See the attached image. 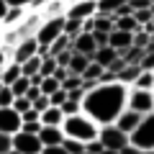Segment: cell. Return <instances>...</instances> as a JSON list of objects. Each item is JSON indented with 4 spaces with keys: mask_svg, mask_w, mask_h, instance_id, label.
<instances>
[{
    "mask_svg": "<svg viewBox=\"0 0 154 154\" xmlns=\"http://www.w3.org/2000/svg\"><path fill=\"white\" fill-rule=\"evenodd\" d=\"M80 85H82V77L80 75H69L67 80H62V90H67V93H69V90H77Z\"/></svg>",
    "mask_w": 154,
    "mask_h": 154,
    "instance_id": "d590c367",
    "label": "cell"
},
{
    "mask_svg": "<svg viewBox=\"0 0 154 154\" xmlns=\"http://www.w3.org/2000/svg\"><path fill=\"white\" fill-rule=\"evenodd\" d=\"M69 57H72V49L59 51V54L54 57V59H57V67H67V64H69Z\"/></svg>",
    "mask_w": 154,
    "mask_h": 154,
    "instance_id": "ee69618b",
    "label": "cell"
},
{
    "mask_svg": "<svg viewBox=\"0 0 154 154\" xmlns=\"http://www.w3.org/2000/svg\"><path fill=\"white\" fill-rule=\"evenodd\" d=\"M59 108H62V113H64V116H75V113L82 110V105H80V100H69V98H67Z\"/></svg>",
    "mask_w": 154,
    "mask_h": 154,
    "instance_id": "1f68e13d",
    "label": "cell"
},
{
    "mask_svg": "<svg viewBox=\"0 0 154 154\" xmlns=\"http://www.w3.org/2000/svg\"><path fill=\"white\" fill-rule=\"evenodd\" d=\"M95 13H98L95 0H77V3H69L64 8V18H69V21H85Z\"/></svg>",
    "mask_w": 154,
    "mask_h": 154,
    "instance_id": "ba28073f",
    "label": "cell"
},
{
    "mask_svg": "<svg viewBox=\"0 0 154 154\" xmlns=\"http://www.w3.org/2000/svg\"><path fill=\"white\" fill-rule=\"evenodd\" d=\"M11 149H13V136L0 131V154H8Z\"/></svg>",
    "mask_w": 154,
    "mask_h": 154,
    "instance_id": "ab89813d",
    "label": "cell"
},
{
    "mask_svg": "<svg viewBox=\"0 0 154 154\" xmlns=\"http://www.w3.org/2000/svg\"><path fill=\"white\" fill-rule=\"evenodd\" d=\"M118 154H139V149L134 146V144H126V146H123V149H121Z\"/></svg>",
    "mask_w": 154,
    "mask_h": 154,
    "instance_id": "f5cc1de1",
    "label": "cell"
},
{
    "mask_svg": "<svg viewBox=\"0 0 154 154\" xmlns=\"http://www.w3.org/2000/svg\"><path fill=\"white\" fill-rule=\"evenodd\" d=\"M69 75H72V72L67 69V67H57V69H54V75H51V77H54L57 82L62 85V80H67V77H69Z\"/></svg>",
    "mask_w": 154,
    "mask_h": 154,
    "instance_id": "7dc6e473",
    "label": "cell"
},
{
    "mask_svg": "<svg viewBox=\"0 0 154 154\" xmlns=\"http://www.w3.org/2000/svg\"><path fill=\"white\" fill-rule=\"evenodd\" d=\"M38 121H41V126H62L64 113H62L59 105H49L46 110H41V113H38Z\"/></svg>",
    "mask_w": 154,
    "mask_h": 154,
    "instance_id": "9a60e30c",
    "label": "cell"
},
{
    "mask_svg": "<svg viewBox=\"0 0 154 154\" xmlns=\"http://www.w3.org/2000/svg\"><path fill=\"white\" fill-rule=\"evenodd\" d=\"M116 57H121V54H118V51H116V49H110V46H100V49H98V51H95V54H93V59L98 62L100 67H108L110 62L116 59Z\"/></svg>",
    "mask_w": 154,
    "mask_h": 154,
    "instance_id": "ffe728a7",
    "label": "cell"
},
{
    "mask_svg": "<svg viewBox=\"0 0 154 154\" xmlns=\"http://www.w3.org/2000/svg\"><path fill=\"white\" fill-rule=\"evenodd\" d=\"M128 144H134L139 152H154V110L141 116L136 128L128 134Z\"/></svg>",
    "mask_w": 154,
    "mask_h": 154,
    "instance_id": "3957f363",
    "label": "cell"
},
{
    "mask_svg": "<svg viewBox=\"0 0 154 154\" xmlns=\"http://www.w3.org/2000/svg\"><path fill=\"white\" fill-rule=\"evenodd\" d=\"M139 69H152L154 72V51H144L139 59Z\"/></svg>",
    "mask_w": 154,
    "mask_h": 154,
    "instance_id": "8d00e7d4",
    "label": "cell"
},
{
    "mask_svg": "<svg viewBox=\"0 0 154 154\" xmlns=\"http://www.w3.org/2000/svg\"><path fill=\"white\" fill-rule=\"evenodd\" d=\"M131 88H139V90H154V72L152 69H141L136 75V80L131 82Z\"/></svg>",
    "mask_w": 154,
    "mask_h": 154,
    "instance_id": "e0dca14e",
    "label": "cell"
},
{
    "mask_svg": "<svg viewBox=\"0 0 154 154\" xmlns=\"http://www.w3.org/2000/svg\"><path fill=\"white\" fill-rule=\"evenodd\" d=\"M8 154H21V152H16V149H11V152H8Z\"/></svg>",
    "mask_w": 154,
    "mask_h": 154,
    "instance_id": "6f0895ef",
    "label": "cell"
},
{
    "mask_svg": "<svg viewBox=\"0 0 154 154\" xmlns=\"http://www.w3.org/2000/svg\"><path fill=\"white\" fill-rule=\"evenodd\" d=\"M5 11H8V3H5V0H0V21H3V16H5Z\"/></svg>",
    "mask_w": 154,
    "mask_h": 154,
    "instance_id": "11a10c76",
    "label": "cell"
},
{
    "mask_svg": "<svg viewBox=\"0 0 154 154\" xmlns=\"http://www.w3.org/2000/svg\"><path fill=\"white\" fill-rule=\"evenodd\" d=\"M62 134H64V139H75V141H82V144H88V141H93V139H98V123L95 121H90L88 116L80 110V113H75V116H64V121H62Z\"/></svg>",
    "mask_w": 154,
    "mask_h": 154,
    "instance_id": "7a4b0ae2",
    "label": "cell"
},
{
    "mask_svg": "<svg viewBox=\"0 0 154 154\" xmlns=\"http://www.w3.org/2000/svg\"><path fill=\"white\" fill-rule=\"evenodd\" d=\"M26 8L23 5H8V11H5V16H3V21H0V28H16L18 23L26 18Z\"/></svg>",
    "mask_w": 154,
    "mask_h": 154,
    "instance_id": "4fadbf2b",
    "label": "cell"
},
{
    "mask_svg": "<svg viewBox=\"0 0 154 154\" xmlns=\"http://www.w3.org/2000/svg\"><path fill=\"white\" fill-rule=\"evenodd\" d=\"M64 100H67V90H62V88L57 90V93L49 95V105H62Z\"/></svg>",
    "mask_w": 154,
    "mask_h": 154,
    "instance_id": "60d3db41",
    "label": "cell"
},
{
    "mask_svg": "<svg viewBox=\"0 0 154 154\" xmlns=\"http://www.w3.org/2000/svg\"><path fill=\"white\" fill-rule=\"evenodd\" d=\"M93 41H95V46H108V33L105 31H93Z\"/></svg>",
    "mask_w": 154,
    "mask_h": 154,
    "instance_id": "7bdbcfd3",
    "label": "cell"
},
{
    "mask_svg": "<svg viewBox=\"0 0 154 154\" xmlns=\"http://www.w3.org/2000/svg\"><path fill=\"white\" fill-rule=\"evenodd\" d=\"M126 0H95V8H98V13H105V16H113L118 8L123 5Z\"/></svg>",
    "mask_w": 154,
    "mask_h": 154,
    "instance_id": "603a6c76",
    "label": "cell"
},
{
    "mask_svg": "<svg viewBox=\"0 0 154 154\" xmlns=\"http://www.w3.org/2000/svg\"><path fill=\"white\" fill-rule=\"evenodd\" d=\"M13 98H16V95L11 93V88H8V85H0V108L13 105Z\"/></svg>",
    "mask_w": 154,
    "mask_h": 154,
    "instance_id": "e575fe53",
    "label": "cell"
},
{
    "mask_svg": "<svg viewBox=\"0 0 154 154\" xmlns=\"http://www.w3.org/2000/svg\"><path fill=\"white\" fill-rule=\"evenodd\" d=\"M5 3H8V5H23V8H26L31 0H5Z\"/></svg>",
    "mask_w": 154,
    "mask_h": 154,
    "instance_id": "db71d44e",
    "label": "cell"
},
{
    "mask_svg": "<svg viewBox=\"0 0 154 154\" xmlns=\"http://www.w3.org/2000/svg\"><path fill=\"white\" fill-rule=\"evenodd\" d=\"M88 62H90V57H85V54H77V51H72V57H69V64H67V69H69L72 75H82V72H85V67H88Z\"/></svg>",
    "mask_w": 154,
    "mask_h": 154,
    "instance_id": "d6986e66",
    "label": "cell"
},
{
    "mask_svg": "<svg viewBox=\"0 0 154 154\" xmlns=\"http://www.w3.org/2000/svg\"><path fill=\"white\" fill-rule=\"evenodd\" d=\"M113 21H116L113 16H105V13H95V16H93V23H95L93 31H105V33H110V31H113Z\"/></svg>",
    "mask_w": 154,
    "mask_h": 154,
    "instance_id": "44dd1931",
    "label": "cell"
},
{
    "mask_svg": "<svg viewBox=\"0 0 154 154\" xmlns=\"http://www.w3.org/2000/svg\"><path fill=\"white\" fill-rule=\"evenodd\" d=\"M85 152H90V154H100V152H103V144H100L98 139H93V141L85 144Z\"/></svg>",
    "mask_w": 154,
    "mask_h": 154,
    "instance_id": "bcb514c9",
    "label": "cell"
},
{
    "mask_svg": "<svg viewBox=\"0 0 154 154\" xmlns=\"http://www.w3.org/2000/svg\"><path fill=\"white\" fill-rule=\"evenodd\" d=\"M21 121H23V123H31V121H38V110H33V108L23 110V113H21Z\"/></svg>",
    "mask_w": 154,
    "mask_h": 154,
    "instance_id": "f6af8a7d",
    "label": "cell"
},
{
    "mask_svg": "<svg viewBox=\"0 0 154 154\" xmlns=\"http://www.w3.org/2000/svg\"><path fill=\"white\" fill-rule=\"evenodd\" d=\"M18 77H21V64H16V62H8V64L0 69V82L3 85H11Z\"/></svg>",
    "mask_w": 154,
    "mask_h": 154,
    "instance_id": "ac0fdd59",
    "label": "cell"
},
{
    "mask_svg": "<svg viewBox=\"0 0 154 154\" xmlns=\"http://www.w3.org/2000/svg\"><path fill=\"white\" fill-rule=\"evenodd\" d=\"M69 44H72V38L67 36V33H62V36H57L54 41L49 44V54L51 57H57L59 51H64V49H69Z\"/></svg>",
    "mask_w": 154,
    "mask_h": 154,
    "instance_id": "484cf974",
    "label": "cell"
},
{
    "mask_svg": "<svg viewBox=\"0 0 154 154\" xmlns=\"http://www.w3.org/2000/svg\"><path fill=\"white\" fill-rule=\"evenodd\" d=\"M93 28H95V23H93V16H90L82 21V33H93Z\"/></svg>",
    "mask_w": 154,
    "mask_h": 154,
    "instance_id": "816d5d0a",
    "label": "cell"
},
{
    "mask_svg": "<svg viewBox=\"0 0 154 154\" xmlns=\"http://www.w3.org/2000/svg\"><path fill=\"white\" fill-rule=\"evenodd\" d=\"M38 141H41V146H54V144L64 141V134H62L59 126H41V131H38Z\"/></svg>",
    "mask_w": 154,
    "mask_h": 154,
    "instance_id": "5bb4252c",
    "label": "cell"
},
{
    "mask_svg": "<svg viewBox=\"0 0 154 154\" xmlns=\"http://www.w3.org/2000/svg\"><path fill=\"white\" fill-rule=\"evenodd\" d=\"M131 38H134V33H128V31H118V28H113V31L108 33V46H110V49H116L118 54H121L123 49H128V46H131Z\"/></svg>",
    "mask_w": 154,
    "mask_h": 154,
    "instance_id": "7c38bea8",
    "label": "cell"
},
{
    "mask_svg": "<svg viewBox=\"0 0 154 154\" xmlns=\"http://www.w3.org/2000/svg\"><path fill=\"white\" fill-rule=\"evenodd\" d=\"M118 80V75H113L110 69H105L103 67V72H100V77H98V82H116Z\"/></svg>",
    "mask_w": 154,
    "mask_h": 154,
    "instance_id": "681fc988",
    "label": "cell"
},
{
    "mask_svg": "<svg viewBox=\"0 0 154 154\" xmlns=\"http://www.w3.org/2000/svg\"><path fill=\"white\" fill-rule=\"evenodd\" d=\"M62 33H64V16H57V18H44L41 26H38V31L33 33V38H36L38 44L49 46L57 36H62Z\"/></svg>",
    "mask_w": 154,
    "mask_h": 154,
    "instance_id": "8992f818",
    "label": "cell"
},
{
    "mask_svg": "<svg viewBox=\"0 0 154 154\" xmlns=\"http://www.w3.org/2000/svg\"><path fill=\"white\" fill-rule=\"evenodd\" d=\"M123 67H126V59H123V57H116V59L110 62V64L105 67V69H110V72H113V75H118V72H121Z\"/></svg>",
    "mask_w": 154,
    "mask_h": 154,
    "instance_id": "b9f144b4",
    "label": "cell"
},
{
    "mask_svg": "<svg viewBox=\"0 0 154 154\" xmlns=\"http://www.w3.org/2000/svg\"><path fill=\"white\" fill-rule=\"evenodd\" d=\"M64 3H67V5H69V3H77V0H64Z\"/></svg>",
    "mask_w": 154,
    "mask_h": 154,
    "instance_id": "680465c9",
    "label": "cell"
},
{
    "mask_svg": "<svg viewBox=\"0 0 154 154\" xmlns=\"http://www.w3.org/2000/svg\"><path fill=\"white\" fill-rule=\"evenodd\" d=\"M36 51H38V41L33 36H26V38H21V41L13 46V62H16V64H23L26 59L36 57Z\"/></svg>",
    "mask_w": 154,
    "mask_h": 154,
    "instance_id": "9c48e42d",
    "label": "cell"
},
{
    "mask_svg": "<svg viewBox=\"0 0 154 154\" xmlns=\"http://www.w3.org/2000/svg\"><path fill=\"white\" fill-rule=\"evenodd\" d=\"M21 113L18 110H13L11 105L8 108H0V131L3 134H16V131H21Z\"/></svg>",
    "mask_w": 154,
    "mask_h": 154,
    "instance_id": "30bf717a",
    "label": "cell"
},
{
    "mask_svg": "<svg viewBox=\"0 0 154 154\" xmlns=\"http://www.w3.org/2000/svg\"><path fill=\"white\" fill-rule=\"evenodd\" d=\"M62 146H64L67 154H80V152H85V144H82V141H75V139H64Z\"/></svg>",
    "mask_w": 154,
    "mask_h": 154,
    "instance_id": "d6a6232c",
    "label": "cell"
},
{
    "mask_svg": "<svg viewBox=\"0 0 154 154\" xmlns=\"http://www.w3.org/2000/svg\"><path fill=\"white\" fill-rule=\"evenodd\" d=\"M139 72H141V69H139V64H126L121 72H118V82H123V85H128V88H131V82L136 80Z\"/></svg>",
    "mask_w": 154,
    "mask_h": 154,
    "instance_id": "cb8c5ba5",
    "label": "cell"
},
{
    "mask_svg": "<svg viewBox=\"0 0 154 154\" xmlns=\"http://www.w3.org/2000/svg\"><path fill=\"white\" fill-rule=\"evenodd\" d=\"M100 72H103V67H100L95 59H90V62H88V67H85V72H82L80 77H82V80H98Z\"/></svg>",
    "mask_w": 154,
    "mask_h": 154,
    "instance_id": "83f0119b",
    "label": "cell"
},
{
    "mask_svg": "<svg viewBox=\"0 0 154 154\" xmlns=\"http://www.w3.org/2000/svg\"><path fill=\"white\" fill-rule=\"evenodd\" d=\"M126 98H128V85L123 82H98L93 90H88L82 98V113L98 126L116 123V118L126 110Z\"/></svg>",
    "mask_w": 154,
    "mask_h": 154,
    "instance_id": "6da1fadb",
    "label": "cell"
},
{
    "mask_svg": "<svg viewBox=\"0 0 154 154\" xmlns=\"http://www.w3.org/2000/svg\"><path fill=\"white\" fill-rule=\"evenodd\" d=\"M21 131H28V134H38V131H41V121H31V123H21Z\"/></svg>",
    "mask_w": 154,
    "mask_h": 154,
    "instance_id": "c3c4849f",
    "label": "cell"
},
{
    "mask_svg": "<svg viewBox=\"0 0 154 154\" xmlns=\"http://www.w3.org/2000/svg\"><path fill=\"white\" fill-rule=\"evenodd\" d=\"M100 154H118V152H116V149H103Z\"/></svg>",
    "mask_w": 154,
    "mask_h": 154,
    "instance_id": "9f6ffc18",
    "label": "cell"
},
{
    "mask_svg": "<svg viewBox=\"0 0 154 154\" xmlns=\"http://www.w3.org/2000/svg\"><path fill=\"white\" fill-rule=\"evenodd\" d=\"M131 16H134V21H136L139 26H144V23H149L154 18V13H152V8H141V11H134Z\"/></svg>",
    "mask_w": 154,
    "mask_h": 154,
    "instance_id": "836d02e7",
    "label": "cell"
},
{
    "mask_svg": "<svg viewBox=\"0 0 154 154\" xmlns=\"http://www.w3.org/2000/svg\"><path fill=\"white\" fill-rule=\"evenodd\" d=\"M31 108H33V110H38V113H41V110H46V108H49V95L41 93L36 100H31Z\"/></svg>",
    "mask_w": 154,
    "mask_h": 154,
    "instance_id": "f35d334b",
    "label": "cell"
},
{
    "mask_svg": "<svg viewBox=\"0 0 154 154\" xmlns=\"http://www.w3.org/2000/svg\"><path fill=\"white\" fill-rule=\"evenodd\" d=\"M57 69V59L54 57H46V59H41V69H38V75L41 77H51Z\"/></svg>",
    "mask_w": 154,
    "mask_h": 154,
    "instance_id": "f546056e",
    "label": "cell"
},
{
    "mask_svg": "<svg viewBox=\"0 0 154 154\" xmlns=\"http://www.w3.org/2000/svg\"><path fill=\"white\" fill-rule=\"evenodd\" d=\"M80 154H90V152H80Z\"/></svg>",
    "mask_w": 154,
    "mask_h": 154,
    "instance_id": "6125c7cd",
    "label": "cell"
},
{
    "mask_svg": "<svg viewBox=\"0 0 154 154\" xmlns=\"http://www.w3.org/2000/svg\"><path fill=\"white\" fill-rule=\"evenodd\" d=\"M141 121V116L136 113V110H131V108H126L123 110L121 116H118V118H116V126L121 128V131H126V134H131L134 128H136V123Z\"/></svg>",
    "mask_w": 154,
    "mask_h": 154,
    "instance_id": "2e32d148",
    "label": "cell"
},
{
    "mask_svg": "<svg viewBox=\"0 0 154 154\" xmlns=\"http://www.w3.org/2000/svg\"><path fill=\"white\" fill-rule=\"evenodd\" d=\"M38 69H41V59H38V57H31V59H26L21 64V75H26V77L38 75Z\"/></svg>",
    "mask_w": 154,
    "mask_h": 154,
    "instance_id": "4316f807",
    "label": "cell"
},
{
    "mask_svg": "<svg viewBox=\"0 0 154 154\" xmlns=\"http://www.w3.org/2000/svg\"><path fill=\"white\" fill-rule=\"evenodd\" d=\"M13 110H18V113H23V110H28L31 108V100L26 98V95H21V98H13V105H11Z\"/></svg>",
    "mask_w": 154,
    "mask_h": 154,
    "instance_id": "74e56055",
    "label": "cell"
},
{
    "mask_svg": "<svg viewBox=\"0 0 154 154\" xmlns=\"http://www.w3.org/2000/svg\"><path fill=\"white\" fill-rule=\"evenodd\" d=\"M38 88H41V93H44V95H51V93H57V90H59L62 85L57 82L54 77H44V80H41V85H38Z\"/></svg>",
    "mask_w": 154,
    "mask_h": 154,
    "instance_id": "4dcf8cb0",
    "label": "cell"
},
{
    "mask_svg": "<svg viewBox=\"0 0 154 154\" xmlns=\"http://www.w3.org/2000/svg\"><path fill=\"white\" fill-rule=\"evenodd\" d=\"M13 149L21 154H41V141L38 134H28V131H16L13 134Z\"/></svg>",
    "mask_w": 154,
    "mask_h": 154,
    "instance_id": "52a82bcc",
    "label": "cell"
},
{
    "mask_svg": "<svg viewBox=\"0 0 154 154\" xmlns=\"http://www.w3.org/2000/svg\"><path fill=\"white\" fill-rule=\"evenodd\" d=\"M64 33L69 38L80 36V33H82V21H69V18H64Z\"/></svg>",
    "mask_w": 154,
    "mask_h": 154,
    "instance_id": "f1b7e54d",
    "label": "cell"
},
{
    "mask_svg": "<svg viewBox=\"0 0 154 154\" xmlns=\"http://www.w3.org/2000/svg\"><path fill=\"white\" fill-rule=\"evenodd\" d=\"M41 154H67V152H64L62 144H54V146H44V149H41Z\"/></svg>",
    "mask_w": 154,
    "mask_h": 154,
    "instance_id": "f907efd6",
    "label": "cell"
},
{
    "mask_svg": "<svg viewBox=\"0 0 154 154\" xmlns=\"http://www.w3.org/2000/svg\"><path fill=\"white\" fill-rule=\"evenodd\" d=\"M8 88H11V93L16 95V98H21V95H26V90L31 88V80H28L26 75H21L18 80H13V82L8 85Z\"/></svg>",
    "mask_w": 154,
    "mask_h": 154,
    "instance_id": "d4e9b609",
    "label": "cell"
},
{
    "mask_svg": "<svg viewBox=\"0 0 154 154\" xmlns=\"http://www.w3.org/2000/svg\"><path fill=\"white\" fill-rule=\"evenodd\" d=\"M113 28H118V31H128V33H136L141 26L134 21V16H121V18H116V21H113Z\"/></svg>",
    "mask_w": 154,
    "mask_h": 154,
    "instance_id": "7402d4cb",
    "label": "cell"
},
{
    "mask_svg": "<svg viewBox=\"0 0 154 154\" xmlns=\"http://www.w3.org/2000/svg\"><path fill=\"white\" fill-rule=\"evenodd\" d=\"M126 108L136 110L139 116H146V113H152V110H154V90H139V88H128Z\"/></svg>",
    "mask_w": 154,
    "mask_h": 154,
    "instance_id": "5b68a950",
    "label": "cell"
},
{
    "mask_svg": "<svg viewBox=\"0 0 154 154\" xmlns=\"http://www.w3.org/2000/svg\"><path fill=\"white\" fill-rule=\"evenodd\" d=\"M139 154H154V152H139Z\"/></svg>",
    "mask_w": 154,
    "mask_h": 154,
    "instance_id": "91938a15",
    "label": "cell"
},
{
    "mask_svg": "<svg viewBox=\"0 0 154 154\" xmlns=\"http://www.w3.org/2000/svg\"><path fill=\"white\" fill-rule=\"evenodd\" d=\"M69 49L77 51V54H85V57H90V59H93V54L98 51V46H95V41H93V33H80V36L72 38Z\"/></svg>",
    "mask_w": 154,
    "mask_h": 154,
    "instance_id": "8fae6325",
    "label": "cell"
},
{
    "mask_svg": "<svg viewBox=\"0 0 154 154\" xmlns=\"http://www.w3.org/2000/svg\"><path fill=\"white\" fill-rule=\"evenodd\" d=\"M98 141L103 144V149H116V152H121V149L128 144V134L121 131L116 123H108V126L98 128Z\"/></svg>",
    "mask_w": 154,
    "mask_h": 154,
    "instance_id": "277c9868",
    "label": "cell"
},
{
    "mask_svg": "<svg viewBox=\"0 0 154 154\" xmlns=\"http://www.w3.org/2000/svg\"><path fill=\"white\" fill-rule=\"evenodd\" d=\"M152 23H154V18H152Z\"/></svg>",
    "mask_w": 154,
    "mask_h": 154,
    "instance_id": "be15d7a7",
    "label": "cell"
},
{
    "mask_svg": "<svg viewBox=\"0 0 154 154\" xmlns=\"http://www.w3.org/2000/svg\"><path fill=\"white\" fill-rule=\"evenodd\" d=\"M152 13H154V3H152Z\"/></svg>",
    "mask_w": 154,
    "mask_h": 154,
    "instance_id": "94428289",
    "label": "cell"
}]
</instances>
